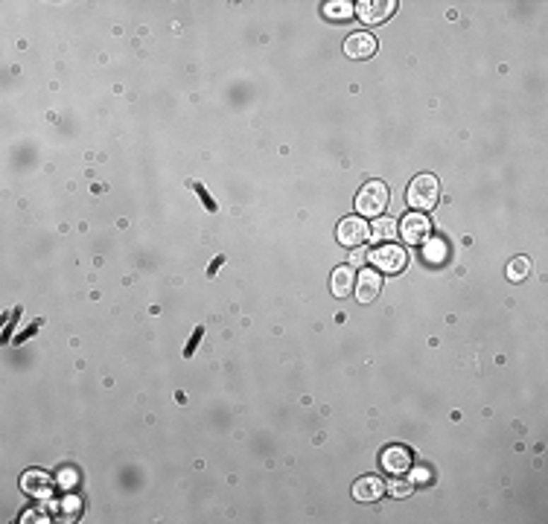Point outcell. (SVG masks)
Here are the masks:
<instances>
[{
  "label": "cell",
  "instance_id": "cell-1",
  "mask_svg": "<svg viewBox=\"0 0 548 524\" xmlns=\"http://www.w3.org/2000/svg\"><path fill=\"white\" fill-rule=\"evenodd\" d=\"M391 201V193L383 181H368L359 196H356V210L362 213V216H383L385 207Z\"/></svg>",
  "mask_w": 548,
  "mask_h": 524
},
{
  "label": "cell",
  "instance_id": "cell-2",
  "mask_svg": "<svg viewBox=\"0 0 548 524\" xmlns=\"http://www.w3.org/2000/svg\"><path fill=\"white\" fill-rule=\"evenodd\" d=\"M441 198V184L435 175H417L409 184V204L414 210H432Z\"/></svg>",
  "mask_w": 548,
  "mask_h": 524
},
{
  "label": "cell",
  "instance_id": "cell-3",
  "mask_svg": "<svg viewBox=\"0 0 548 524\" xmlns=\"http://www.w3.org/2000/svg\"><path fill=\"white\" fill-rule=\"evenodd\" d=\"M368 259L373 262V266H376L379 271H385V274H397V271H402V268H406V262H409V259H406V251H402L400 245H391V242L373 248Z\"/></svg>",
  "mask_w": 548,
  "mask_h": 524
},
{
  "label": "cell",
  "instance_id": "cell-4",
  "mask_svg": "<svg viewBox=\"0 0 548 524\" xmlns=\"http://www.w3.org/2000/svg\"><path fill=\"white\" fill-rule=\"evenodd\" d=\"M368 233H371V227H368L365 219H359V216H347V219L339 225V242L347 245V248H359V245L368 239Z\"/></svg>",
  "mask_w": 548,
  "mask_h": 524
},
{
  "label": "cell",
  "instance_id": "cell-5",
  "mask_svg": "<svg viewBox=\"0 0 548 524\" xmlns=\"http://www.w3.org/2000/svg\"><path fill=\"white\" fill-rule=\"evenodd\" d=\"M400 230H402V239H406V242L423 245V242L429 239V230H432V225H429V219L420 216V213H409V216L402 219Z\"/></svg>",
  "mask_w": 548,
  "mask_h": 524
},
{
  "label": "cell",
  "instance_id": "cell-6",
  "mask_svg": "<svg viewBox=\"0 0 548 524\" xmlns=\"http://www.w3.org/2000/svg\"><path fill=\"white\" fill-rule=\"evenodd\" d=\"M383 469L391 475H402L412 469V451L406 446H388L383 448Z\"/></svg>",
  "mask_w": 548,
  "mask_h": 524
},
{
  "label": "cell",
  "instance_id": "cell-7",
  "mask_svg": "<svg viewBox=\"0 0 548 524\" xmlns=\"http://www.w3.org/2000/svg\"><path fill=\"white\" fill-rule=\"evenodd\" d=\"M344 53L350 59H371L376 53V38L371 32H353L344 38Z\"/></svg>",
  "mask_w": 548,
  "mask_h": 524
},
{
  "label": "cell",
  "instance_id": "cell-8",
  "mask_svg": "<svg viewBox=\"0 0 548 524\" xmlns=\"http://www.w3.org/2000/svg\"><path fill=\"white\" fill-rule=\"evenodd\" d=\"M397 4H391V0H365V4L356 6V15H359L365 23H379V20H385L391 12H394Z\"/></svg>",
  "mask_w": 548,
  "mask_h": 524
},
{
  "label": "cell",
  "instance_id": "cell-9",
  "mask_svg": "<svg viewBox=\"0 0 548 524\" xmlns=\"http://www.w3.org/2000/svg\"><path fill=\"white\" fill-rule=\"evenodd\" d=\"M385 495V484L376 478V475H368V478H359L353 484V498L356 501H376V498Z\"/></svg>",
  "mask_w": 548,
  "mask_h": 524
},
{
  "label": "cell",
  "instance_id": "cell-10",
  "mask_svg": "<svg viewBox=\"0 0 548 524\" xmlns=\"http://www.w3.org/2000/svg\"><path fill=\"white\" fill-rule=\"evenodd\" d=\"M383 292V280H379L376 271H362L359 274V282H356V297H359V303H371L376 300V294Z\"/></svg>",
  "mask_w": 548,
  "mask_h": 524
},
{
  "label": "cell",
  "instance_id": "cell-11",
  "mask_svg": "<svg viewBox=\"0 0 548 524\" xmlns=\"http://www.w3.org/2000/svg\"><path fill=\"white\" fill-rule=\"evenodd\" d=\"M21 487H23V492H30V495H47V489H50V478H47L44 472H27L21 478Z\"/></svg>",
  "mask_w": 548,
  "mask_h": 524
},
{
  "label": "cell",
  "instance_id": "cell-12",
  "mask_svg": "<svg viewBox=\"0 0 548 524\" xmlns=\"http://www.w3.org/2000/svg\"><path fill=\"white\" fill-rule=\"evenodd\" d=\"M353 292V271L347 266H339L332 271V294L336 297H347Z\"/></svg>",
  "mask_w": 548,
  "mask_h": 524
},
{
  "label": "cell",
  "instance_id": "cell-13",
  "mask_svg": "<svg viewBox=\"0 0 548 524\" xmlns=\"http://www.w3.org/2000/svg\"><path fill=\"white\" fill-rule=\"evenodd\" d=\"M371 236H373V242H379V245H385V242H391L394 236H397V225H394V219H376L373 225H371Z\"/></svg>",
  "mask_w": 548,
  "mask_h": 524
},
{
  "label": "cell",
  "instance_id": "cell-14",
  "mask_svg": "<svg viewBox=\"0 0 548 524\" xmlns=\"http://www.w3.org/2000/svg\"><path fill=\"white\" fill-rule=\"evenodd\" d=\"M426 248H423V256L432 262V266H441V262H446V256H449V248H446V242L443 239H426L423 242Z\"/></svg>",
  "mask_w": 548,
  "mask_h": 524
},
{
  "label": "cell",
  "instance_id": "cell-15",
  "mask_svg": "<svg viewBox=\"0 0 548 524\" xmlns=\"http://www.w3.org/2000/svg\"><path fill=\"white\" fill-rule=\"evenodd\" d=\"M353 12H356V6L347 4V0H332V4L324 6V15H327L330 20H347Z\"/></svg>",
  "mask_w": 548,
  "mask_h": 524
},
{
  "label": "cell",
  "instance_id": "cell-16",
  "mask_svg": "<svg viewBox=\"0 0 548 524\" xmlns=\"http://www.w3.org/2000/svg\"><path fill=\"white\" fill-rule=\"evenodd\" d=\"M531 274V262L525 259V256H519V259H513L511 266H508V280H513V282H522Z\"/></svg>",
  "mask_w": 548,
  "mask_h": 524
},
{
  "label": "cell",
  "instance_id": "cell-17",
  "mask_svg": "<svg viewBox=\"0 0 548 524\" xmlns=\"http://www.w3.org/2000/svg\"><path fill=\"white\" fill-rule=\"evenodd\" d=\"M412 492H414V484L412 481H394L391 484V495L394 498H409Z\"/></svg>",
  "mask_w": 548,
  "mask_h": 524
},
{
  "label": "cell",
  "instance_id": "cell-18",
  "mask_svg": "<svg viewBox=\"0 0 548 524\" xmlns=\"http://www.w3.org/2000/svg\"><path fill=\"white\" fill-rule=\"evenodd\" d=\"M429 481H432V469H429V466H417L414 472H412V484L417 487V484H429Z\"/></svg>",
  "mask_w": 548,
  "mask_h": 524
},
{
  "label": "cell",
  "instance_id": "cell-19",
  "mask_svg": "<svg viewBox=\"0 0 548 524\" xmlns=\"http://www.w3.org/2000/svg\"><path fill=\"white\" fill-rule=\"evenodd\" d=\"M365 259H368V251L365 248H353V256H350V262L356 268H362L365 266Z\"/></svg>",
  "mask_w": 548,
  "mask_h": 524
},
{
  "label": "cell",
  "instance_id": "cell-20",
  "mask_svg": "<svg viewBox=\"0 0 548 524\" xmlns=\"http://www.w3.org/2000/svg\"><path fill=\"white\" fill-rule=\"evenodd\" d=\"M202 332L204 329H196V335H193V341L187 344V355H193V350H196V344H199V338H202Z\"/></svg>",
  "mask_w": 548,
  "mask_h": 524
}]
</instances>
